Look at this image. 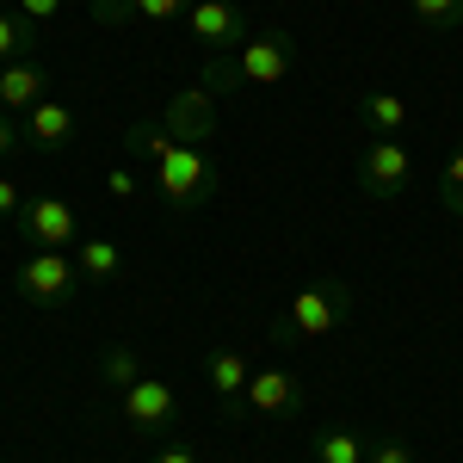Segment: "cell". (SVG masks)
<instances>
[{
	"label": "cell",
	"instance_id": "obj_19",
	"mask_svg": "<svg viewBox=\"0 0 463 463\" xmlns=\"http://www.w3.org/2000/svg\"><path fill=\"white\" fill-rule=\"evenodd\" d=\"M408 6H414V19H420V25H432V32L463 25V0H408Z\"/></svg>",
	"mask_w": 463,
	"mask_h": 463
},
{
	"label": "cell",
	"instance_id": "obj_20",
	"mask_svg": "<svg viewBox=\"0 0 463 463\" xmlns=\"http://www.w3.org/2000/svg\"><path fill=\"white\" fill-rule=\"evenodd\" d=\"M439 204H445L451 216H463V148L451 155V161H445V179H439Z\"/></svg>",
	"mask_w": 463,
	"mask_h": 463
},
{
	"label": "cell",
	"instance_id": "obj_21",
	"mask_svg": "<svg viewBox=\"0 0 463 463\" xmlns=\"http://www.w3.org/2000/svg\"><path fill=\"white\" fill-rule=\"evenodd\" d=\"M99 371H106V383H118V390H130V383L143 377V371H137V353H130V346H111Z\"/></svg>",
	"mask_w": 463,
	"mask_h": 463
},
{
	"label": "cell",
	"instance_id": "obj_9",
	"mask_svg": "<svg viewBox=\"0 0 463 463\" xmlns=\"http://www.w3.org/2000/svg\"><path fill=\"white\" fill-rule=\"evenodd\" d=\"M241 408H248V414H260V420H285V414H297V377H290V371H279V364H260V371L248 377Z\"/></svg>",
	"mask_w": 463,
	"mask_h": 463
},
{
	"label": "cell",
	"instance_id": "obj_16",
	"mask_svg": "<svg viewBox=\"0 0 463 463\" xmlns=\"http://www.w3.org/2000/svg\"><path fill=\"white\" fill-rule=\"evenodd\" d=\"M32 50H37V25L19 19L13 6H0V69H6V62H25Z\"/></svg>",
	"mask_w": 463,
	"mask_h": 463
},
{
	"label": "cell",
	"instance_id": "obj_14",
	"mask_svg": "<svg viewBox=\"0 0 463 463\" xmlns=\"http://www.w3.org/2000/svg\"><path fill=\"white\" fill-rule=\"evenodd\" d=\"M364 124H371V137H402L408 130V99L390 93V87H377V93H364Z\"/></svg>",
	"mask_w": 463,
	"mask_h": 463
},
{
	"label": "cell",
	"instance_id": "obj_15",
	"mask_svg": "<svg viewBox=\"0 0 463 463\" xmlns=\"http://www.w3.org/2000/svg\"><path fill=\"white\" fill-rule=\"evenodd\" d=\"M74 266H80V279H87V285H99V279H111V272L124 266V253H118V241L80 235V241H74Z\"/></svg>",
	"mask_w": 463,
	"mask_h": 463
},
{
	"label": "cell",
	"instance_id": "obj_12",
	"mask_svg": "<svg viewBox=\"0 0 463 463\" xmlns=\"http://www.w3.org/2000/svg\"><path fill=\"white\" fill-rule=\"evenodd\" d=\"M43 99H50V74L37 69L32 56H25V62H6V69H0V111H13V118H19V111L43 106Z\"/></svg>",
	"mask_w": 463,
	"mask_h": 463
},
{
	"label": "cell",
	"instance_id": "obj_18",
	"mask_svg": "<svg viewBox=\"0 0 463 463\" xmlns=\"http://www.w3.org/2000/svg\"><path fill=\"white\" fill-rule=\"evenodd\" d=\"M192 13V0H124V19H143V25H174Z\"/></svg>",
	"mask_w": 463,
	"mask_h": 463
},
{
	"label": "cell",
	"instance_id": "obj_11",
	"mask_svg": "<svg viewBox=\"0 0 463 463\" xmlns=\"http://www.w3.org/2000/svg\"><path fill=\"white\" fill-rule=\"evenodd\" d=\"M167 130H174L179 143H211L216 137V99L204 87H185L174 106H167Z\"/></svg>",
	"mask_w": 463,
	"mask_h": 463
},
{
	"label": "cell",
	"instance_id": "obj_23",
	"mask_svg": "<svg viewBox=\"0 0 463 463\" xmlns=\"http://www.w3.org/2000/svg\"><path fill=\"white\" fill-rule=\"evenodd\" d=\"M13 13H19V19H32V25H50V19L62 13V0H19Z\"/></svg>",
	"mask_w": 463,
	"mask_h": 463
},
{
	"label": "cell",
	"instance_id": "obj_6",
	"mask_svg": "<svg viewBox=\"0 0 463 463\" xmlns=\"http://www.w3.org/2000/svg\"><path fill=\"white\" fill-rule=\"evenodd\" d=\"M290 69H297V37L290 32H253L235 50V80L241 87H279Z\"/></svg>",
	"mask_w": 463,
	"mask_h": 463
},
{
	"label": "cell",
	"instance_id": "obj_2",
	"mask_svg": "<svg viewBox=\"0 0 463 463\" xmlns=\"http://www.w3.org/2000/svg\"><path fill=\"white\" fill-rule=\"evenodd\" d=\"M346 316H353V290L340 285V279H316V285H303L285 303L279 340H327V334L346 327Z\"/></svg>",
	"mask_w": 463,
	"mask_h": 463
},
{
	"label": "cell",
	"instance_id": "obj_4",
	"mask_svg": "<svg viewBox=\"0 0 463 463\" xmlns=\"http://www.w3.org/2000/svg\"><path fill=\"white\" fill-rule=\"evenodd\" d=\"M13 285H19V297H25V303H37V309H56V303H74L87 279H80V266H74L69 253L37 248L32 260L19 266V279H13Z\"/></svg>",
	"mask_w": 463,
	"mask_h": 463
},
{
	"label": "cell",
	"instance_id": "obj_28",
	"mask_svg": "<svg viewBox=\"0 0 463 463\" xmlns=\"http://www.w3.org/2000/svg\"><path fill=\"white\" fill-rule=\"evenodd\" d=\"M0 6H19V0H0Z\"/></svg>",
	"mask_w": 463,
	"mask_h": 463
},
{
	"label": "cell",
	"instance_id": "obj_22",
	"mask_svg": "<svg viewBox=\"0 0 463 463\" xmlns=\"http://www.w3.org/2000/svg\"><path fill=\"white\" fill-rule=\"evenodd\" d=\"M364 463H414V451H408L402 439H390V432H383V439H371V451H364Z\"/></svg>",
	"mask_w": 463,
	"mask_h": 463
},
{
	"label": "cell",
	"instance_id": "obj_8",
	"mask_svg": "<svg viewBox=\"0 0 463 463\" xmlns=\"http://www.w3.org/2000/svg\"><path fill=\"white\" fill-rule=\"evenodd\" d=\"M174 414H179V395H174V383H161V377H137L130 390H118V420H124V427L161 432Z\"/></svg>",
	"mask_w": 463,
	"mask_h": 463
},
{
	"label": "cell",
	"instance_id": "obj_1",
	"mask_svg": "<svg viewBox=\"0 0 463 463\" xmlns=\"http://www.w3.org/2000/svg\"><path fill=\"white\" fill-rule=\"evenodd\" d=\"M130 148H148L155 155V192H161V204L198 211L211 198L216 167H211V148L204 143H179L167 124H137L130 130Z\"/></svg>",
	"mask_w": 463,
	"mask_h": 463
},
{
	"label": "cell",
	"instance_id": "obj_25",
	"mask_svg": "<svg viewBox=\"0 0 463 463\" xmlns=\"http://www.w3.org/2000/svg\"><path fill=\"white\" fill-rule=\"evenodd\" d=\"M111 198H137V179H130V167H111Z\"/></svg>",
	"mask_w": 463,
	"mask_h": 463
},
{
	"label": "cell",
	"instance_id": "obj_26",
	"mask_svg": "<svg viewBox=\"0 0 463 463\" xmlns=\"http://www.w3.org/2000/svg\"><path fill=\"white\" fill-rule=\"evenodd\" d=\"M148 463H198V451L192 445H167V451H155Z\"/></svg>",
	"mask_w": 463,
	"mask_h": 463
},
{
	"label": "cell",
	"instance_id": "obj_5",
	"mask_svg": "<svg viewBox=\"0 0 463 463\" xmlns=\"http://www.w3.org/2000/svg\"><path fill=\"white\" fill-rule=\"evenodd\" d=\"M185 32H192V43H198L204 56H235V50L253 37L248 32V13H241L235 0H192Z\"/></svg>",
	"mask_w": 463,
	"mask_h": 463
},
{
	"label": "cell",
	"instance_id": "obj_7",
	"mask_svg": "<svg viewBox=\"0 0 463 463\" xmlns=\"http://www.w3.org/2000/svg\"><path fill=\"white\" fill-rule=\"evenodd\" d=\"M19 235H25L32 248L69 253L74 241H80V216H74L69 198H50V192H37V198H25V211H19Z\"/></svg>",
	"mask_w": 463,
	"mask_h": 463
},
{
	"label": "cell",
	"instance_id": "obj_10",
	"mask_svg": "<svg viewBox=\"0 0 463 463\" xmlns=\"http://www.w3.org/2000/svg\"><path fill=\"white\" fill-rule=\"evenodd\" d=\"M19 143L37 148V155H62L74 143V111L62 99H43V106L25 111V124H19Z\"/></svg>",
	"mask_w": 463,
	"mask_h": 463
},
{
	"label": "cell",
	"instance_id": "obj_3",
	"mask_svg": "<svg viewBox=\"0 0 463 463\" xmlns=\"http://www.w3.org/2000/svg\"><path fill=\"white\" fill-rule=\"evenodd\" d=\"M358 185H364V198H377V204H390L402 198L408 185H414V155L402 137H371L364 155H358Z\"/></svg>",
	"mask_w": 463,
	"mask_h": 463
},
{
	"label": "cell",
	"instance_id": "obj_17",
	"mask_svg": "<svg viewBox=\"0 0 463 463\" xmlns=\"http://www.w3.org/2000/svg\"><path fill=\"white\" fill-rule=\"evenodd\" d=\"M364 439H358L353 427H327V432H316V463H364Z\"/></svg>",
	"mask_w": 463,
	"mask_h": 463
},
{
	"label": "cell",
	"instance_id": "obj_24",
	"mask_svg": "<svg viewBox=\"0 0 463 463\" xmlns=\"http://www.w3.org/2000/svg\"><path fill=\"white\" fill-rule=\"evenodd\" d=\"M19 211H25V198H19V179L0 174V222H6V216H19Z\"/></svg>",
	"mask_w": 463,
	"mask_h": 463
},
{
	"label": "cell",
	"instance_id": "obj_13",
	"mask_svg": "<svg viewBox=\"0 0 463 463\" xmlns=\"http://www.w3.org/2000/svg\"><path fill=\"white\" fill-rule=\"evenodd\" d=\"M204 377H211V390L216 402H229V408H241V395H248V377H253V364L235 346H216L211 358H204Z\"/></svg>",
	"mask_w": 463,
	"mask_h": 463
},
{
	"label": "cell",
	"instance_id": "obj_27",
	"mask_svg": "<svg viewBox=\"0 0 463 463\" xmlns=\"http://www.w3.org/2000/svg\"><path fill=\"white\" fill-rule=\"evenodd\" d=\"M6 148H19V130H13V124L0 118V155H6Z\"/></svg>",
	"mask_w": 463,
	"mask_h": 463
}]
</instances>
